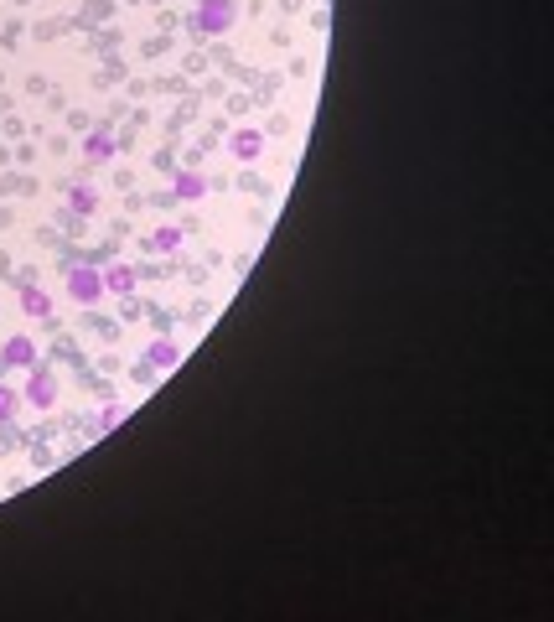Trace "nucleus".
I'll return each mask as SVG.
<instances>
[{"label": "nucleus", "instance_id": "obj_5", "mask_svg": "<svg viewBox=\"0 0 554 622\" xmlns=\"http://www.w3.org/2000/svg\"><path fill=\"white\" fill-rule=\"evenodd\" d=\"M176 358H181V353H176V342H171V337H161V342H150V358H145V363H150V368H171Z\"/></svg>", "mask_w": 554, "mask_h": 622}, {"label": "nucleus", "instance_id": "obj_7", "mask_svg": "<svg viewBox=\"0 0 554 622\" xmlns=\"http://www.w3.org/2000/svg\"><path fill=\"white\" fill-rule=\"evenodd\" d=\"M37 379H31V405H52V373L47 368H31Z\"/></svg>", "mask_w": 554, "mask_h": 622}, {"label": "nucleus", "instance_id": "obj_11", "mask_svg": "<svg viewBox=\"0 0 554 622\" xmlns=\"http://www.w3.org/2000/svg\"><path fill=\"white\" fill-rule=\"evenodd\" d=\"M89 332H98L104 342H114V337H120V327H114V322H104V317H89Z\"/></svg>", "mask_w": 554, "mask_h": 622}, {"label": "nucleus", "instance_id": "obj_8", "mask_svg": "<svg viewBox=\"0 0 554 622\" xmlns=\"http://www.w3.org/2000/svg\"><path fill=\"white\" fill-rule=\"evenodd\" d=\"M6 363L31 368V342H26V337H11V342H6Z\"/></svg>", "mask_w": 554, "mask_h": 622}, {"label": "nucleus", "instance_id": "obj_12", "mask_svg": "<svg viewBox=\"0 0 554 622\" xmlns=\"http://www.w3.org/2000/svg\"><path fill=\"white\" fill-rule=\"evenodd\" d=\"M47 306H52V301H47L42 290H26V311H31V317H47Z\"/></svg>", "mask_w": 554, "mask_h": 622}, {"label": "nucleus", "instance_id": "obj_14", "mask_svg": "<svg viewBox=\"0 0 554 622\" xmlns=\"http://www.w3.org/2000/svg\"><path fill=\"white\" fill-rule=\"evenodd\" d=\"M73 208H78V213H94V192L78 187V192H73Z\"/></svg>", "mask_w": 554, "mask_h": 622}, {"label": "nucleus", "instance_id": "obj_2", "mask_svg": "<svg viewBox=\"0 0 554 622\" xmlns=\"http://www.w3.org/2000/svg\"><path fill=\"white\" fill-rule=\"evenodd\" d=\"M233 0H203V11H197V26H203V37L208 31H228L233 26Z\"/></svg>", "mask_w": 554, "mask_h": 622}, {"label": "nucleus", "instance_id": "obj_16", "mask_svg": "<svg viewBox=\"0 0 554 622\" xmlns=\"http://www.w3.org/2000/svg\"><path fill=\"white\" fill-rule=\"evenodd\" d=\"M166 47H171V42H166V37H150V42H145V57H161Z\"/></svg>", "mask_w": 554, "mask_h": 622}, {"label": "nucleus", "instance_id": "obj_13", "mask_svg": "<svg viewBox=\"0 0 554 622\" xmlns=\"http://www.w3.org/2000/svg\"><path fill=\"white\" fill-rule=\"evenodd\" d=\"M130 379H135V384H156V368H150V363H135V368H130Z\"/></svg>", "mask_w": 554, "mask_h": 622}, {"label": "nucleus", "instance_id": "obj_4", "mask_svg": "<svg viewBox=\"0 0 554 622\" xmlns=\"http://www.w3.org/2000/svg\"><path fill=\"white\" fill-rule=\"evenodd\" d=\"M203 192H208V182H203V171H192V166H181L176 171V198H203Z\"/></svg>", "mask_w": 554, "mask_h": 622}, {"label": "nucleus", "instance_id": "obj_6", "mask_svg": "<svg viewBox=\"0 0 554 622\" xmlns=\"http://www.w3.org/2000/svg\"><path fill=\"white\" fill-rule=\"evenodd\" d=\"M145 249H161V254H171V249H181V228H156V234L145 239Z\"/></svg>", "mask_w": 554, "mask_h": 622}, {"label": "nucleus", "instance_id": "obj_17", "mask_svg": "<svg viewBox=\"0 0 554 622\" xmlns=\"http://www.w3.org/2000/svg\"><path fill=\"white\" fill-rule=\"evenodd\" d=\"M239 187H244V192H264V182H259L254 171H244V176H239Z\"/></svg>", "mask_w": 554, "mask_h": 622}, {"label": "nucleus", "instance_id": "obj_9", "mask_svg": "<svg viewBox=\"0 0 554 622\" xmlns=\"http://www.w3.org/2000/svg\"><path fill=\"white\" fill-rule=\"evenodd\" d=\"M130 285H135V270H130V265H114V270L104 275V290H120V296H125Z\"/></svg>", "mask_w": 554, "mask_h": 622}, {"label": "nucleus", "instance_id": "obj_1", "mask_svg": "<svg viewBox=\"0 0 554 622\" xmlns=\"http://www.w3.org/2000/svg\"><path fill=\"white\" fill-rule=\"evenodd\" d=\"M68 290H73V301H83V306H89V301H98V296H104V275H98V265H89V270H68Z\"/></svg>", "mask_w": 554, "mask_h": 622}, {"label": "nucleus", "instance_id": "obj_3", "mask_svg": "<svg viewBox=\"0 0 554 622\" xmlns=\"http://www.w3.org/2000/svg\"><path fill=\"white\" fill-rule=\"evenodd\" d=\"M228 151L239 161H254L264 151V130H239V135H228Z\"/></svg>", "mask_w": 554, "mask_h": 622}, {"label": "nucleus", "instance_id": "obj_10", "mask_svg": "<svg viewBox=\"0 0 554 622\" xmlns=\"http://www.w3.org/2000/svg\"><path fill=\"white\" fill-rule=\"evenodd\" d=\"M89 156H94V161H109V156H114V140H109V130L89 135Z\"/></svg>", "mask_w": 554, "mask_h": 622}, {"label": "nucleus", "instance_id": "obj_15", "mask_svg": "<svg viewBox=\"0 0 554 622\" xmlns=\"http://www.w3.org/2000/svg\"><path fill=\"white\" fill-rule=\"evenodd\" d=\"M264 130H270V135H285V130H290V120H285V114H270V120H264Z\"/></svg>", "mask_w": 554, "mask_h": 622}]
</instances>
